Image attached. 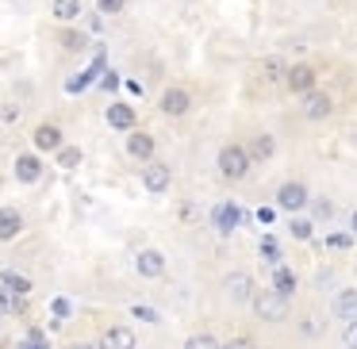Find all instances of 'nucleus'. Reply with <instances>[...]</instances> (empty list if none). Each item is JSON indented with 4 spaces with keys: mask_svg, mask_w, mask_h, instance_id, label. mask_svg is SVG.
I'll return each mask as SVG.
<instances>
[{
    "mask_svg": "<svg viewBox=\"0 0 357 349\" xmlns=\"http://www.w3.org/2000/svg\"><path fill=\"white\" fill-rule=\"evenodd\" d=\"M215 165H219V177L231 180V185H238V180L250 177V169H254V162H250L246 146L242 142H223L215 154Z\"/></svg>",
    "mask_w": 357,
    "mask_h": 349,
    "instance_id": "f257e3e1",
    "label": "nucleus"
},
{
    "mask_svg": "<svg viewBox=\"0 0 357 349\" xmlns=\"http://www.w3.org/2000/svg\"><path fill=\"white\" fill-rule=\"evenodd\" d=\"M254 311H257L261 323H284L288 318V300L265 288V292H254Z\"/></svg>",
    "mask_w": 357,
    "mask_h": 349,
    "instance_id": "f03ea898",
    "label": "nucleus"
},
{
    "mask_svg": "<svg viewBox=\"0 0 357 349\" xmlns=\"http://www.w3.org/2000/svg\"><path fill=\"white\" fill-rule=\"evenodd\" d=\"M158 111H162V116H173V119L188 116V111H192V93H188L185 85H169L158 96Z\"/></svg>",
    "mask_w": 357,
    "mask_h": 349,
    "instance_id": "7ed1b4c3",
    "label": "nucleus"
},
{
    "mask_svg": "<svg viewBox=\"0 0 357 349\" xmlns=\"http://www.w3.org/2000/svg\"><path fill=\"white\" fill-rule=\"evenodd\" d=\"M311 203V192H307V185L303 180H284V185L277 188V208L280 211H303Z\"/></svg>",
    "mask_w": 357,
    "mask_h": 349,
    "instance_id": "20e7f679",
    "label": "nucleus"
},
{
    "mask_svg": "<svg viewBox=\"0 0 357 349\" xmlns=\"http://www.w3.org/2000/svg\"><path fill=\"white\" fill-rule=\"evenodd\" d=\"M284 85H288V93H296V96H307L311 88L319 85V73H315V65H307V62H296V65H288V70H284Z\"/></svg>",
    "mask_w": 357,
    "mask_h": 349,
    "instance_id": "39448f33",
    "label": "nucleus"
},
{
    "mask_svg": "<svg viewBox=\"0 0 357 349\" xmlns=\"http://www.w3.org/2000/svg\"><path fill=\"white\" fill-rule=\"evenodd\" d=\"M173 185V169L165 162H146L142 165V188H146L150 196H165Z\"/></svg>",
    "mask_w": 357,
    "mask_h": 349,
    "instance_id": "423d86ee",
    "label": "nucleus"
},
{
    "mask_svg": "<svg viewBox=\"0 0 357 349\" xmlns=\"http://www.w3.org/2000/svg\"><path fill=\"white\" fill-rule=\"evenodd\" d=\"M242 219H246V211H242L234 200H223V203L211 208V226H215L219 234H234L242 226Z\"/></svg>",
    "mask_w": 357,
    "mask_h": 349,
    "instance_id": "0eeeda50",
    "label": "nucleus"
},
{
    "mask_svg": "<svg viewBox=\"0 0 357 349\" xmlns=\"http://www.w3.org/2000/svg\"><path fill=\"white\" fill-rule=\"evenodd\" d=\"M334 116V100L331 93H323V88H311L307 96H303V119H311V123H323V119Z\"/></svg>",
    "mask_w": 357,
    "mask_h": 349,
    "instance_id": "6e6552de",
    "label": "nucleus"
},
{
    "mask_svg": "<svg viewBox=\"0 0 357 349\" xmlns=\"http://www.w3.org/2000/svg\"><path fill=\"white\" fill-rule=\"evenodd\" d=\"M223 292H227V300H234V303H250L254 300V280H250V272H227L223 277Z\"/></svg>",
    "mask_w": 357,
    "mask_h": 349,
    "instance_id": "1a4fd4ad",
    "label": "nucleus"
},
{
    "mask_svg": "<svg viewBox=\"0 0 357 349\" xmlns=\"http://www.w3.org/2000/svg\"><path fill=\"white\" fill-rule=\"evenodd\" d=\"M127 154L135 157V162H154V134L150 131H139V127H135V131H127Z\"/></svg>",
    "mask_w": 357,
    "mask_h": 349,
    "instance_id": "9d476101",
    "label": "nucleus"
},
{
    "mask_svg": "<svg viewBox=\"0 0 357 349\" xmlns=\"http://www.w3.org/2000/svg\"><path fill=\"white\" fill-rule=\"evenodd\" d=\"M31 139H35V150H39V154H47V150H54V154H58V150L66 146V134H62V127H58V123H39Z\"/></svg>",
    "mask_w": 357,
    "mask_h": 349,
    "instance_id": "9b49d317",
    "label": "nucleus"
},
{
    "mask_svg": "<svg viewBox=\"0 0 357 349\" xmlns=\"http://www.w3.org/2000/svg\"><path fill=\"white\" fill-rule=\"evenodd\" d=\"M242 146H246V154H250V162H254V165L257 162H269V157L277 154V139H273L269 131H257L254 139L242 142Z\"/></svg>",
    "mask_w": 357,
    "mask_h": 349,
    "instance_id": "f8f14e48",
    "label": "nucleus"
},
{
    "mask_svg": "<svg viewBox=\"0 0 357 349\" xmlns=\"http://www.w3.org/2000/svg\"><path fill=\"white\" fill-rule=\"evenodd\" d=\"M139 341H135V330L131 326H108V330L100 334V346L96 349H135Z\"/></svg>",
    "mask_w": 357,
    "mask_h": 349,
    "instance_id": "ddd939ff",
    "label": "nucleus"
},
{
    "mask_svg": "<svg viewBox=\"0 0 357 349\" xmlns=\"http://www.w3.org/2000/svg\"><path fill=\"white\" fill-rule=\"evenodd\" d=\"M135 269H139V277H146V280L162 277L165 272V254L162 249H142V254L135 257Z\"/></svg>",
    "mask_w": 357,
    "mask_h": 349,
    "instance_id": "4468645a",
    "label": "nucleus"
},
{
    "mask_svg": "<svg viewBox=\"0 0 357 349\" xmlns=\"http://www.w3.org/2000/svg\"><path fill=\"white\" fill-rule=\"evenodd\" d=\"M43 177V157L39 154H20L16 157V180L20 185H39Z\"/></svg>",
    "mask_w": 357,
    "mask_h": 349,
    "instance_id": "2eb2a0df",
    "label": "nucleus"
},
{
    "mask_svg": "<svg viewBox=\"0 0 357 349\" xmlns=\"http://www.w3.org/2000/svg\"><path fill=\"white\" fill-rule=\"evenodd\" d=\"M331 311H334V318H342V323L357 318V288H342V292L334 295Z\"/></svg>",
    "mask_w": 357,
    "mask_h": 349,
    "instance_id": "dca6fc26",
    "label": "nucleus"
},
{
    "mask_svg": "<svg viewBox=\"0 0 357 349\" xmlns=\"http://www.w3.org/2000/svg\"><path fill=\"white\" fill-rule=\"evenodd\" d=\"M296 272L288 269V265H273V284H269V292H277V295H284V300H292V292H296Z\"/></svg>",
    "mask_w": 357,
    "mask_h": 349,
    "instance_id": "f3484780",
    "label": "nucleus"
},
{
    "mask_svg": "<svg viewBox=\"0 0 357 349\" xmlns=\"http://www.w3.org/2000/svg\"><path fill=\"white\" fill-rule=\"evenodd\" d=\"M104 119H108V127H116V131H135V108L131 104H108Z\"/></svg>",
    "mask_w": 357,
    "mask_h": 349,
    "instance_id": "a211bd4d",
    "label": "nucleus"
},
{
    "mask_svg": "<svg viewBox=\"0 0 357 349\" xmlns=\"http://www.w3.org/2000/svg\"><path fill=\"white\" fill-rule=\"evenodd\" d=\"M20 231H24V215L16 208H0V242L20 238Z\"/></svg>",
    "mask_w": 357,
    "mask_h": 349,
    "instance_id": "6ab92c4d",
    "label": "nucleus"
},
{
    "mask_svg": "<svg viewBox=\"0 0 357 349\" xmlns=\"http://www.w3.org/2000/svg\"><path fill=\"white\" fill-rule=\"evenodd\" d=\"M81 0H50V16L58 20V24H73V20H81Z\"/></svg>",
    "mask_w": 357,
    "mask_h": 349,
    "instance_id": "aec40b11",
    "label": "nucleus"
},
{
    "mask_svg": "<svg viewBox=\"0 0 357 349\" xmlns=\"http://www.w3.org/2000/svg\"><path fill=\"white\" fill-rule=\"evenodd\" d=\"M0 288H8V292H16V295H31V280L27 277H20V272H0Z\"/></svg>",
    "mask_w": 357,
    "mask_h": 349,
    "instance_id": "412c9836",
    "label": "nucleus"
},
{
    "mask_svg": "<svg viewBox=\"0 0 357 349\" xmlns=\"http://www.w3.org/2000/svg\"><path fill=\"white\" fill-rule=\"evenodd\" d=\"M0 311H8V315H20V311H24V295L8 292V288H0Z\"/></svg>",
    "mask_w": 357,
    "mask_h": 349,
    "instance_id": "4be33fe9",
    "label": "nucleus"
},
{
    "mask_svg": "<svg viewBox=\"0 0 357 349\" xmlns=\"http://www.w3.org/2000/svg\"><path fill=\"white\" fill-rule=\"evenodd\" d=\"M284 70H288V65L280 62V58H265V62H261V77L265 81H284Z\"/></svg>",
    "mask_w": 357,
    "mask_h": 349,
    "instance_id": "5701e85b",
    "label": "nucleus"
},
{
    "mask_svg": "<svg viewBox=\"0 0 357 349\" xmlns=\"http://www.w3.org/2000/svg\"><path fill=\"white\" fill-rule=\"evenodd\" d=\"M288 234H292V238H300V242H307L311 234H315V223H311V219H296V215H292V223H288Z\"/></svg>",
    "mask_w": 357,
    "mask_h": 349,
    "instance_id": "b1692460",
    "label": "nucleus"
},
{
    "mask_svg": "<svg viewBox=\"0 0 357 349\" xmlns=\"http://www.w3.org/2000/svg\"><path fill=\"white\" fill-rule=\"evenodd\" d=\"M185 349H219V338L215 334H192V338H185Z\"/></svg>",
    "mask_w": 357,
    "mask_h": 349,
    "instance_id": "393cba45",
    "label": "nucleus"
},
{
    "mask_svg": "<svg viewBox=\"0 0 357 349\" xmlns=\"http://www.w3.org/2000/svg\"><path fill=\"white\" fill-rule=\"evenodd\" d=\"M58 165H62V169H77V165H81V150L77 146H62V150H58Z\"/></svg>",
    "mask_w": 357,
    "mask_h": 349,
    "instance_id": "a878e982",
    "label": "nucleus"
},
{
    "mask_svg": "<svg viewBox=\"0 0 357 349\" xmlns=\"http://www.w3.org/2000/svg\"><path fill=\"white\" fill-rule=\"evenodd\" d=\"M127 8V0H96V12L100 16H119Z\"/></svg>",
    "mask_w": 357,
    "mask_h": 349,
    "instance_id": "bb28decb",
    "label": "nucleus"
},
{
    "mask_svg": "<svg viewBox=\"0 0 357 349\" xmlns=\"http://www.w3.org/2000/svg\"><path fill=\"white\" fill-rule=\"evenodd\" d=\"M62 47H66V50H73V54H77V50H85L89 42H85V35H81V31H66V35H62Z\"/></svg>",
    "mask_w": 357,
    "mask_h": 349,
    "instance_id": "cd10ccee",
    "label": "nucleus"
},
{
    "mask_svg": "<svg viewBox=\"0 0 357 349\" xmlns=\"http://www.w3.org/2000/svg\"><path fill=\"white\" fill-rule=\"evenodd\" d=\"M261 257H265V261H273V265H280V246L273 238H261Z\"/></svg>",
    "mask_w": 357,
    "mask_h": 349,
    "instance_id": "c85d7f7f",
    "label": "nucleus"
},
{
    "mask_svg": "<svg viewBox=\"0 0 357 349\" xmlns=\"http://www.w3.org/2000/svg\"><path fill=\"white\" fill-rule=\"evenodd\" d=\"M326 246L331 249H349L354 246V234H326Z\"/></svg>",
    "mask_w": 357,
    "mask_h": 349,
    "instance_id": "c756f323",
    "label": "nucleus"
},
{
    "mask_svg": "<svg viewBox=\"0 0 357 349\" xmlns=\"http://www.w3.org/2000/svg\"><path fill=\"white\" fill-rule=\"evenodd\" d=\"M131 315H135V318H142V323H162V318H158V311H154V307H142V303H135Z\"/></svg>",
    "mask_w": 357,
    "mask_h": 349,
    "instance_id": "7c9ffc66",
    "label": "nucleus"
},
{
    "mask_svg": "<svg viewBox=\"0 0 357 349\" xmlns=\"http://www.w3.org/2000/svg\"><path fill=\"white\" fill-rule=\"evenodd\" d=\"M311 208H315L319 219H331V215H334V203H331V200H311Z\"/></svg>",
    "mask_w": 357,
    "mask_h": 349,
    "instance_id": "2f4dec72",
    "label": "nucleus"
},
{
    "mask_svg": "<svg viewBox=\"0 0 357 349\" xmlns=\"http://www.w3.org/2000/svg\"><path fill=\"white\" fill-rule=\"evenodd\" d=\"M219 349H254V341L238 334V338H231V341H219Z\"/></svg>",
    "mask_w": 357,
    "mask_h": 349,
    "instance_id": "473e14b6",
    "label": "nucleus"
},
{
    "mask_svg": "<svg viewBox=\"0 0 357 349\" xmlns=\"http://www.w3.org/2000/svg\"><path fill=\"white\" fill-rule=\"evenodd\" d=\"M342 338H346V346H357V318H349V323L342 326Z\"/></svg>",
    "mask_w": 357,
    "mask_h": 349,
    "instance_id": "72a5a7b5",
    "label": "nucleus"
},
{
    "mask_svg": "<svg viewBox=\"0 0 357 349\" xmlns=\"http://www.w3.org/2000/svg\"><path fill=\"white\" fill-rule=\"evenodd\" d=\"M24 349H47V338H43L39 330H31V334H27V346Z\"/></svg>",
    "mask_w": 357,
    "mask_h": 349,
    "instance_id": "f704fd0d",
    "label": "nucleus"
},
{
    "mask_svg": "<svg viewBox=\"0 0 357 349\" xmlns=\"http://www.w3.org/2000/svg\"><path fill=\"white\" fill-rule=\"evenodd\" d=\"M0 119H4V123H16V119H20V108H16V104H4V111H0Z\"/></svg>",
    "mask_w": 357,
    "mask_h": 349,
    "instance_id": "c9c22d12",
    "label": "nucleus"
},
{
    "mask_svg": "<svg viewBox=\"0 0 357 349\" xmlns=\"http://www.w3.org/2000/svg\"><path fill=\"white\" fill-rule=\"evenodd\" d=\"M54 315L66 318V315H70V303H66V300H54Z\"/></svg>",
    "mask_w": 357,
    "mask_h": 349,
    "instance_id": "e433bc0d",
    "label": "nucleus"
},
{
    "mask_svg": "<svg viewBox=\"0 0 357 349\" xmlns=\"http://www.w3.org/2000/svg\"><path fill=\"white\" fill-rule=\"evenodd\" d=\"M100 85H104V88H116V85H119V77H116V73H104Z\"/></svg>",
    "mask_w": 357,
    "mask_h": 349,
    "instance_id": "4c0bfd02",
    "label": "nucleus"
},
{
    "mask_svg": "<svg viewBox=\"0 0 357 349\" xmlns=\"http://www.w3.org/2000/svg\"><path fill=\"white\" fill-rule=\"evenodd\" d=\"M257 223L269 226V223H273V208H261V211H257Z\"/></svg>",
    "mask_w": 357,
    "mask_h": 349,
    "instance_id": "58836bf2",
    "label": "nucleus"
},
{
    "mask_svg": "<svg viewBox=\"0 0 357 349\" xmlns=\"http://www.w3.org/2000/svg\"><path fill=\"white\" fill-rule=\"evenodd\" d=\"M349 234H354V238H357V211H354V215H349Z\"/></svg>",
    "mask_w": 357,
    "mask_h": 349,
    "instance_id": "ea45409f",
    "label": "nucleus"
},
{
    "mask_svg": "<svg viewBox=\"0 0 357 349\" xmlns=\"http://www.w3.org/2000/svg\"><path fill=\"white\" fill-rule=\"evenodd\" d=\"M66 349H96V346H89V341H73V346H66Z\"/></svg>",
    "mask_w": 357,
    "mask_h": 349,
    "instance_id": "a19ab883",
    "label": "nucleus"
},
{
    "mask_svg": "<svg viewBox=\"0 0 357 349\" xmlns=\"http://www.w3.org/2000/svg\"><path fill=\"white\" fill-rule=\"evenodd\" d=\"M346 349H357V346H346Z\"/></svg>",
    "mask_w": 357,
    "mask_h": 349,
    "instance_id": "79ce46f5",
    "label": "nucleus"
}]
</instances>
